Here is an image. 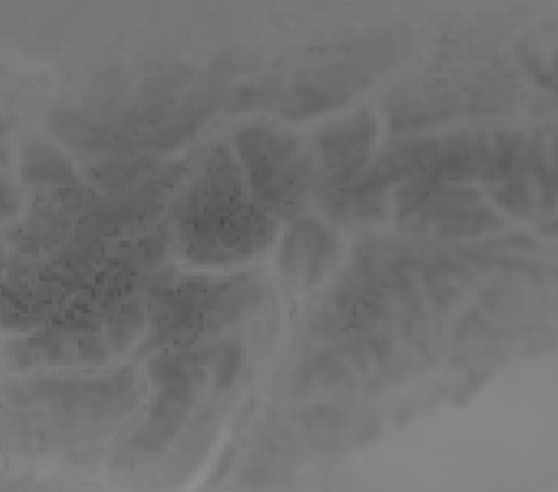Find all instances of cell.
<instances>
[{
    "mask_svg": "<svg viewBox=\"0 0 558 492\" xmlns=\"http://www.w3.org/2000/svg\"><path fill=\"white\" fill-rule=\"evenodd\" d=\"M298 138L288 131L253 125L235 135V151L251 190L267 182L298 156Z\"/></svg>",
    "mask_w": 558,
    "mask_h": 492,
    "instance_id": "52a82bcc",
    "label": "cell"
},
{
    "mask_svg": "<svg viewBox=\"0 0 558 492\" xmlns=\"http://www.w3.org/2000/svg\"><path fill=\"white\" fill-rule=\"evenodd\" d=\"M379 125L372 111L361 109L350 116L327 123L316 133V146L329 172V187H342L371 164Z\"/></svg>",
    "mask_w": 558,
    "mask_h": 492,
    "instance_id": "277c9868",
    "label": "cell"
},
{
    "mask_svg": "<svg viewBox=\"0 0 558 492\" xmlns=\"http://www.w3.org/2000/svg\"><path fill=\"white\" fill-rule=\"evenodd\" d=\"M70 217H73L72 211L60 204L54 190L51 195L38 196L25 224L13 235V241L23 254H38L59 246L75 230Z\"/></svg>",
    "mask_w": 558,
    "mask_h": 492,
    "instance_id": "30bf717a",
    "label": "cell"
},
{
    "mask_svg": "<svg viewBox=\"0 0 558 492\" xmlns=\"http://www.w3.org/2000/svg\"><path fill=\"white\" fill-rule=\"evenodd\" d=\"M243 366V347L234 340H228L214 347V381L217 389L232 386Z\"/></svg>",
    "mask_w": 558,
    "mask_h": 492,
    "instance_id": "5bb4252c",
    "label": "cell"
},
{
    "mask_svg": "<svg viewBox=\"0 0 558 492\" xmlns=\"http://www.w3.org/2000/svg\"><path fill=\"white\" fill-rule=\"evenodd\" d=\"M20 208V195L15 188L10 187L7 182H2V217L10 219Z\"/></svg>",
    "mask_w": 558,
    "mask_h": 492,
    "instance_id": "2e32d148",
    "label": "cell"
},
{
    "mask_svg": "<svg viewBox=\"0 0 558 492\" xmlns=\"http://www.w3.org/2000/svg\"><path fill=\"white\" fill-rule=\"evenodd\" d=\"M23 177L44 187H83L72 162L44 140H28L23 146Z\"/></svg>",
    "mask_w": 558,
    "mask_h": 492,
    "instance_id": "7c38bea8",
    "label": "cell"
},
{
    "mask_svg": "<svg viewBox=\"0 0 558 492\" xmlns=\"http://www.w3.org/2000/svg\"><path fill=\"white\" fill-rule=\"evenodd\" d=\"M340 243L316 219H298L280 243L277 267L286 282L298 290H312L337 267Z\"/></svg>",
    "mask_w": 558,
    "mask_h": 492,
    "instance_id": "5b68a950",
    "label": "cell"
},
{
    "mask_svg": "<svg viewBox=\"0 0 558 492\" xmlns=\"http://www.w3.org/2000/svg\"><path fill=\"white\" fill-rule=\"evenodd\" d=\"M241 172L232 151L227 146H215L202 174L175 204V227L191 261L206 266L215 245L251 200L243 190Z\"/></svg>",
    "mask_w": 558,
    "mask_h": 492,
    "instance_id": "6da1fadb",
    "label": "cell"
},
{
    "mask_svg": "<svg viewBox=\"0 0 558 492\" xmlns=\"http://www.w3.org/2000/svg\"><path fill=\"white\" fill-rule=\"evenodd\" d=\"M298 418L305 428L312 429H337L345 426L344 413L331 407L305 408Z\"/></svg>",
    "mask_w": 558,
    "mask_h": 492,
    "instance_id": "9a60e30c",
    "label": "cell"
},
{
    "mask_svg": "<svg viewBox=\"0 0 558 492\" xmlns=\"http://www.w3.org/2000/svg\"><path fill=\"white\" fill-rule=\"evenodd\" d=\"M156 159L151 157H124L114 161L101 162L92 169V180L111 195L135 187L143 175L151 174Z\"/></svg>",
    "mask_w": 558,
    "mask_h": 492,
    "instance_id": "4fadbf2b",
    "label": "cell"
},
{
    "mask_svg": "<svg viewBox=\"0 0 558 492\" xmlns=\"http://www.w3.org/2000/svg\"><path fill=\"white\" fill-rule=\"evenodd\" d=\"M489 153V136L463 135L448 136L439 143L434 159L418 172L429 182L445 185H463L474 177H481Z\"/></svg>",
    "mask_w": 558,
    "mask_h": 492,
    "instance_id": "9c48e42d",
    "label": "cell"
},
{
    "mask_svg": "<svg viewBox=\"0 0 558 492\" xmlns=\"http://www.w3.org/2000/svg\"><path fill=\"white\" fill-rule=\"evenodd\" d=\"M322 208L340 226L368 227L385 221L387 198L385 193H351L325 185Z\"/></svg>",
    "mask_w": 558,
    "mask_h": 492,
    "instance_id": "8fae6325",
    "label": "cell"
},
{
    "mask_svg": "<svg viewBox=\"0 0 558 492\" xmlns=\"http://www.w3.org/2000/svg\"><path fill=\"white\" fill-rule=\"evenodd\" d=\"M240 276L211 282V280H185L175 287H165L154 293L149 306L148 340L141 347V355L151 349L172 345L174 349L189 347L196 342L202 319L221 293L234 285Z\"/></svg>",
    "mask_w": 558,
    "mask_h": 492,
    "instance_id": "3957f363",
    "label": "cell"
},
{
    "mask_svg": "<svg viewBox=\"0 0 558 492\" xmlns=\"http://www.w3.org/2000/svg\"><path fill=\"white\" fill-rule=\"evenodd\" d=\"M437 149L439 143L428 138L390 144L357 177L338 188L351 193H385L392 185L415 177L434 159Z\"/></svg>",
    "mask_w": 558,
    "mask_h": 492,
    "instance_id": "8992f818",
    "label": "cell"
},
{
    "mask_svg": "<svg viewBox=\"0 0 558 492\" xmlns=\"http://www.w3.org/2000/svg\"><path fill=\"white\" fill-rule=\"evenodd\" d=\"M397 221L415 234L463 239L505 227L474 188L429 182L416 174L398 188Z\"/></svg>",
    "mask_w": 558,
    "mask_h": 492,
    "instance_id": "7a4b0ae2",
    "label": "cell"
},
{
    "mask_svg": "<svg viewBox=\"0 0 558 492\" xmlns=\"http://www.w3.org/2000/svg\"><path fill=\"white\" fill-rule=\"evenodd\" d=\"M319 170L308 156H295L267 182L253 188L254 200L277 219H292L318 187Z\"/></svg>",
    "mask_w": 558,
    "mask_h": 492,
    "instance_id": "ba28073f",
    "label": "cell"
}]
</instances>
